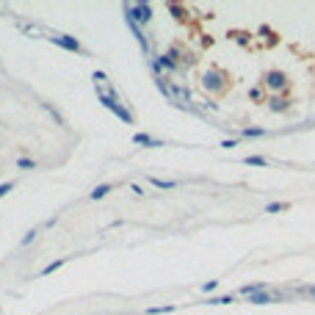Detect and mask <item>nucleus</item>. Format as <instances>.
<instances>
[{
	"instance_id": "1",
	"label": "nucleus",
	"mask_w": 315,
	"mask_h": 315,
	"mask_svg": "<svg viewBox=\"0 0 315 315\" xmlns=\"http://www.w3.org/2000/svg\"><path fill=\"white\" fill-rule=\"evenodd\" d=\"M227 86H230V80H227V75H224L222 69H207L202 75V89L210 94H224L227 92Z\"/></svg>"
},
{
	"instance_id": "2",
	"label": "nucleus",
	"mask_w": 315,
	"mask_h": 315,
	"mask_svg": "<svg viewBox=\"0 0 315 315\" xmlns=\"http://www.w3.org/2000/svg\"><path fill=\"white\" fill-rule=\"evenodd\" d=\"M122 11H125L128 17H133V22H136L138 28L147 25V22L152 19V6H149V3H125Z\"/></svg>"
},
{
	"instance_id": "3",
	"label": "nucleus",
	"mask_w": 315,
	"mask_h": 315,
	"mask_svg": "<svg viewBox=\"0 0 315 315\" xmlns=\"http://www.w3.org/2000/svg\"><path fill=\"white\" fill-rule=\"evenodd\" d=\"M100 102H102V105H105V108H108L111 113H116V116L125 122V125H133V116L128 113V108H125V105H119V100H116V97H111V94H102V92H100Z\"/></svg>"
},
{
	"instance_id": "4",
	"label": "nucleus",
	"mask_w": 315,
	"mask_h": 315,
	"mask_svg": "<svg viewBox=\"0 0 315 315\" xmlns=\"http://www.w3.org/2000/svg\"><path fill=\"white\" fill-rule=\"evenodd\" d=\"M263 86L268 92H288V77H285V72H279V69H271V72H265Z\"/></svg>"
},
{
	"instance_id": "5",
	"label": "nucleus",
	"mask_w": 315,
	"mask_h": 315,
	"mask_svg": "<svg viewBox=\"0 0 315 315\" xmlns=\"http://www.w3.org/2000/svg\"><path fill=\"white\" fill-rule=\"evenodd\" d=\"M50 42H53V44H58V47H64V50H69V53H83V47H80V42H77L75 36H64V34H58V36H50Z\"/></svg>"
},
{
	"instance_id": "6",
	"label": "nucleus",
	"mask_w": 315,
	"mask_h": 315,
	"mask_svg": "<svg viewBox=\"0 0 315 315\" xmlns=\"http://www.w3.org/2000/svg\"><path fill=\"white\" fill-rule=\"evenodd\" d=\"M268 108H271L274 113H282V111H288L290 105H288V100H285V97H279V94H274V97H268Z\"/></svg>"
},
{
	"instance_id": "7",
	"label": "nucleus",
	"mask_w": 315,
	"mask_h": 315,
	"mask_svg": "<svg viewBox=\"0 0 315 315\" xmlns=\"http://www.w3.org/2000/svg\"><path fill=\"white\" fill-rule=\"evenodd\" d=\"M133 141H136V144H144V147H163V141H158V138H152V136H147V133H136V136H133Z\"/></svg>"
},
{
	"instance_id": "8",
	"label": "nucleus",
	"mask_w": 315,
	"mask_h": 315,
	"mask_svg": "<svg viewBox=\"0 0 315 315\" xmlns=\"http://www.w3.org/2000/svg\"><path fill=\"white\" fill-rule=\"evenodd\" d=\"M263 290H265L263 282H252V285H243L241 293H243V296H255V293H263Z\"/></svg>"
},
{
	"instance_id": "9",
	"label": "nucleus",
	"mask_w": 315,
	"mask_h": 315,
	"mask_svg": "<svg viewBox=\"0 0 315 315\" xmlns=\"http://www.w3.org/2000/svg\"><path fill=\"white\" fill-rule=\"evenodd\" d=\"M249 100H252V102H263L265 100V86H252V89H249Z\"/></svg>"
},
{
	"instance_id": "10",
	"label": "nucleus",
	"mask_w": 315,
	"mask_h": 315,
	"mask_svg": "<svg viewBox=\"0 0 315 315\" xmlns=\"http://www.w3.org/2000/svg\"><path fill=\"white\" fill-rule=\"evenodd\" d=\"M249 301H252V304H271L274 301V296H268V293H255V296H249Z\"/></svg>"
},
{
	"instance_id": "11",
	"label": "nucleus",
	"mask_w": 315,
	"mask_h": 315,
	"mask_svg": "<svg viewBox=\"0 0 315 315\" xmlns=\"http://www.w3.org/2000/svg\"><path fill=\"white\" fill-rule=\"evenodd\" d=\"M149 183L158 188H163V191H171V188L177 185V183H171V180H161V177H149Z\"/></svg>"
},
{
	"instance_id": "12",
	"label": "nucleus",
	"mask_w": 315,
	"mask_h": 315,
	"mask_svg": "<svg viewBox=\"0 0 315 315\" xmlns=\"http://www.w3.org/2000/svg\"><path fill=\"white\" fill-rule=\"evenodd\" d=\"M64 263H67V260H64V257H58V260H53L50 265H44V268H42V274H44V277H47V274L58 271V268H61V265H64Z\"/></svg>"
},
{
	"instance_id": "13",
	"label": "nucleus",
	"mask_w": 315,
	"mask_h": 315,
	"mask_svg": "<svg viewBox=\"0 0 315 315\" xmlns=\"http://www.w3.org/2000/svg\"><path fill=\"white\" fill-rule=\"evenodd\" d=\"M243 163H246V166H268V161L260 158V155H249V158H243Z\"/></svg>"
},
{
	"instance_id": "14",
	"label": "nucleus",
	"mask_w": 315,
	"mask_h": 315,
	"mask_svg": "<svg viewBox=\"0 0 315 315\" xmlns=\"http://www.w3.org/2000/svg\"><path fill=\"white\" fill-rule=\"evenodd\" d=\"M108 191H111V185H105V183H102V185H97L92 194H89V199H102V196L108 194Z\"/></svg>"
},
{
	"instance_id": "15",
	"label": "nucleus",
	"mask_w": 315,
	"mask_h": 315,
	"mask_svg": "<svg viewBox=\"0 0 315 315\" xmlns=\"http://www.w3.org/2000/svg\"><path fill=\"white\" fill-rule=\"evenodd\" d=\"M169 11L174 14V19H185L188 17V11L183 9V6H177V3H169Z\"/></svg>"
},
{
	"instance_id": "16",
	"label": "nucleus",
	"mask_w": 315,
	"mask_h": 315,
	"mask_svg": "<svg viewBox=\"0 0 315 315\" xmlns=\"http://www.w3.org/2000/svg\"><path fill=\"white\" fill-rule=\"evenodd\" d=\"M174 310V304H163V307H149L147 310V315H163V313H171Z\"/></svg>"
},
{
	"instance_id": "17",
	"label": "nucleus",
	"mask_w": 315,
	"mask_h": 315,
	"mask_svg": "<svg viewBox=\"0 0 315 315\" xmlns=\"http://www.w3.org/2000/svg\"><path fill=\"white\" fill-rule=\"evenodd\" d=\"M279 210H288V204L285 202H271L268 207H265V213H279Z\"/></svg>"
},
{
	"instance_id": "18",
	"label": "nucleus",
	"mask_w": 315,
	"mask_h": 315,
	"mask_svg": "<svg viewBox=\"0 0 315 315\" xmlns=\"http://www.w3.org/2000/svg\"><path fill=\"white\" fill-rule=\"evenodd\" d=\"M243 136L257 138V136H265V130H263V128H246V130H243Z\"/></svg>"
},
{
	"instance_id": "19",
	"label": "nucleus",
	"mask_w": 315,
	"mask_h": 315,
	"mask_svg": "<svg viewBox=\"0 0 315 315\" xmlns=\"http://www.w3.org/2000/svg\"><path fill=\"white\" fill-rule=\"evenodd\" d=\"M230 301H235V298H232V296H213L207 304H230Z\"/></svg>"
},
{
	"instance_id": "20",
	"label": "nucleus",
	"mask_w": 315,
	"mask_h": 315,
	"mask_svg": "<svg viewBox=\"0 0 315 315\" xmlns=\"http://www.w3.org/2000/svg\"><path fill=\"white\" fill-rule=\"evenodd\" d=\"M17 166L19 169H36V161H31V158H19Z\"/></svg>"
},
{
	"instance_id": "21",
	"label": "nucleus",
	"mask_w": 315,
	"mask_h": 315,
	"mask_svg": "<svg viewBox=\"0 0 315 315\" xmlns=\"http://www.w3.org/2000/svg\"><path fill=\"white\" fill-rule=\"evenodd\" d=\"M36 235H39L36 230H28V232H25V238H22V246H28V243H34V238H36Z\"/></svg>"
},
{
	"instance_id": "22",
	"label": "nucleus",
	"mask_w": 315,
	"mask_h": 315,
	"mask_svg": "<svg viewBox=\"0 0 315 315\" xmlns=\"http://www.w3.org/2000/svg\"><path fill=\"white\" fill-rule=\"evenodd\" d=\"M216 288H219V279H210V282H204V285H202L204 293H210V290H216Z\"/></svg>"
},
{
	"instance_id": "23",
	"label": "nucleus",
	"mask_w": 315,
	"mask_h": 315,
	"mask_svg": "<svg viewBox=\"0 0 315 315\" xmlns=\"http://www.w3.org/2000/svg\"><path fill=\"white\" fill-rule=\"evenodd\" d=\"M11 188H14V183H3V185H0V199H3V196L9 194Z\"/></svg>"
},
{
	"instance_id": "24",
	"label": "nucleus",
	"mask_w": 315,
	"mask_h": 315,
	"mask_svg": "<svg viewBox=\"0 0 315 315\" xmlns=\"http://www.w3.org/2000/svg\"><path fill=\"white\" fill-rule=\"evenodd\" d=\"M232 39H238V44H249V34H232Z\"/></svg>"
},
{
	"instance_id": "25",
	"label": "nucleus",
	"mask_w": 315,
	"mask_h": 315,
	"mask_svg": "<svg viewBox=\"0 0 315 315\" xmlns=\"http://www.w3.org/2000/svg\"><path fill=\"white\" fill-rule=\"evenodd\" d=\"M222 147H224V149H235V147H238V141H232V138H227V141H222Z\"/></svg>"
},
{
	"instance_id": "26",
	"label": "nucleus",
	"mask_w": 315,
	"mask_h": 315,
	"mask_svg": "<svg viewBox=\"0 0 315 315\" xmlns=\"http://www.w3.org/2000/svg\"><path fill=\"white\" fill-rule=\"evenodd\" d=\"M304 293H310V296L315 298V285H307V288H304Z\"/></svg>"
}]
</instances>
